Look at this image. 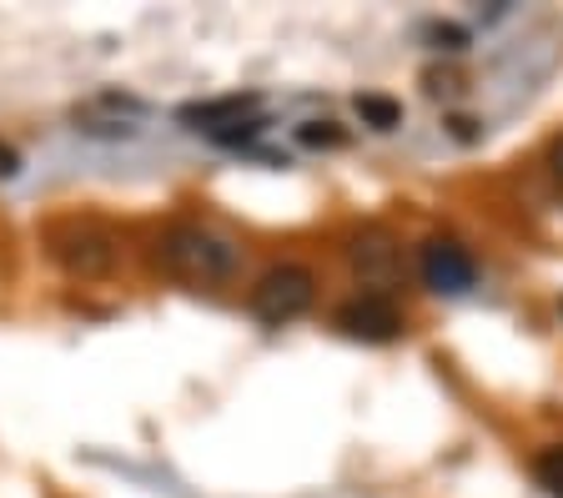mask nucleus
I'll list each match as a JSON object with an SVG mask.
<instances>
[{
  "mask_svg": "<svg viewBox=\"0 0 563 498\" xmlns=\"http://www.w3.org/2000/svg\"><path fill=\"white\" fill-rule=\"evenodd\" d=\"M156 262H162L172 277H181V283H227V277H236V267H242V257H236V247L227 237H217V232H207V226L197 222H176L166 226V237L156 242Z\"/></svg>",
  "mask_w": 563,
  "mask_h": 498,
  "instance_id": "1",
  "label": "nucleus"
},
{
  "mask_svg": "<svg viewBox=\"0 0 563 498\" xmlns=\"http://www.w3.org/2000/svg\"><path fill=\"white\" fill-rule=\"evenodd\" d=\"M312 297H317V277L307 273V267H297V262H282V267L257 277V287H252V312H257L267 328H282V322L302 318V312L312 308Z\"/></svg>",
  "mask_w": 563,
  "mask_h": 498,
  "instance_id": "2",
  "label": "nucleus"
},
{
  "mask_svg": "<svg viewBox=\"0 0 563 498\" xmlns=\"http://www.w3.org/2000/svg\"><path fill=\"white\" fill-rule=\"evenodd\" d=\"M418 267H422V283L433 287L443 297L468 292L473 277H478V262L468 257V247H457L453 237H428L418 252Z\"/></svg>",
  "mask_w": 563,
  "mask_h": 498,
  "instance_id": "3",
  "label": "nucleus"
},
{
  "mask_svg": "<svg viewBox=\"0 0 563 498\" xmlns=\"http://www.w3.org/2000/svg\"><path fill=\"white\" fill-rule=\"evenodd\" d=\"M338 328L347 337H357V343H393L402 332V312L387 292H363L338 308Z\"/></svg>",
  "mask_w": 563,
  "mask_h": 498,
  "instance_id": "4",
  "label": "nucleus"
},
{
  "mask_svg": "<svg viewBox=\"0 0 563 498\" xmlns=\"http://www.w3.org/2000/svg\"><path fill=\"white\" fill-rule=\"evenodd\" d=\"M51 252L70 277H106L117 267V247H111L101 226H66V232H56Z\"/></svg>",
  "mask_w": 563,
  "mask_h": 498,
  "instance_id": "5",
  "label": "nucleus"
},
{
  "mask_svg": "<svg viewBox=\"0 0 563 498\" xmlns=\"http://www.w3.org/2000/svg\"><path fill=\"white\" fill-rule=\"evenodd\" d=\"M262 101L257 96H222V101H207V107H191V111H181L187 121H201V126L217 136V131H232V126H242V121H252V111H257Z\"/></svg>",
  "mask_w": 563,
  "mask_h": 498,
  "instance_id": "6",
  "label": "nucleus"
},
{
  "mask_svg": "<svg viewBox=\"0 0 563 498\" xmlns=\"http://www.w3.org/2000/svg\"><path fill=\"white\" fill-rule=\"evenodd\" d=\"M357 117H363V126H373V131H393L402 121V107L393 96L367 91V96H357Z\"/></svg>",
  "mask_w": 563,
  "mask_h": 498,
  "instance_id": "7",
  "label": "nucleus"
},
{
  "mask_svg": "<svg viewBox=\"0 0 563 498\" xmlns=\"http://www.w3.org/2000/svg\"><path fill=\"white\" fill-rule=\"evenodd\" d=\"M352 262H357L363 273H387V267H393V247H387L383 237H357V247H352Z\"/></svg>",
  "mask_w": 563,
  "mask_h": 498,
  "instance_id": "8",
  "label": "nucleus"
},
{
  "mask_svg": "<svg viewBox=\"0 0 563 498\" xmlns=\"http://www.w3.org/2000/svg\"><path fill=\"white\" fill-rule=\"evenodd\" d=\"M533 474H539V484L549 488L553 498H563V449H543L539 458H533Z\"/></svg>",
  "mask_w": 563,
  "mask_h": 498,
  "instance_id": "9",
  "label": "nucleus"
},
{
  "mask_svg": "<svg viewBox=\"0 0 563 498\" xmlns=\"http://www.w3.org/2000/svg\"><path fill=\"white\" fill-rule=\"evenodd\" d=\"M297 142H302V146H342L347 136H342L332 121H307V126L297 131Z\"/></svg>",
  "mask_w": 563,
  "mask_h": 498,
  "instance_id": "10",
  "label": "nucleus"
},
{
  "mask_svg": "<svg viewBox=\"0 0 563 498\" xmlns=\"http://www.w3.org/2000/svg\"><path fill=\"white\" fill-rule=\"evenodd\" d=\"M549 171H553V181H559V187H563V136L549 146Z\"/></svg>",
  "mask_w": 563,
  "mask_h": 498,
  "instance_id": "11",
  "label": "nucleus"
},
{
  "mask_svg": "<svg viewBox=\"0 0 563 498\" xmlns=\"http://www.w3.org/2000/svg\"><path fill=\"white\" fill-rule=\"evenodd\" d=\"M15 171H21V156L11 146H0V177H15Z\"/></svg>",
  "mask_w": 563,
  "mask_h": 498,
  "instance_id": "12",
  "label": "nucleus"
}]
</instances>
